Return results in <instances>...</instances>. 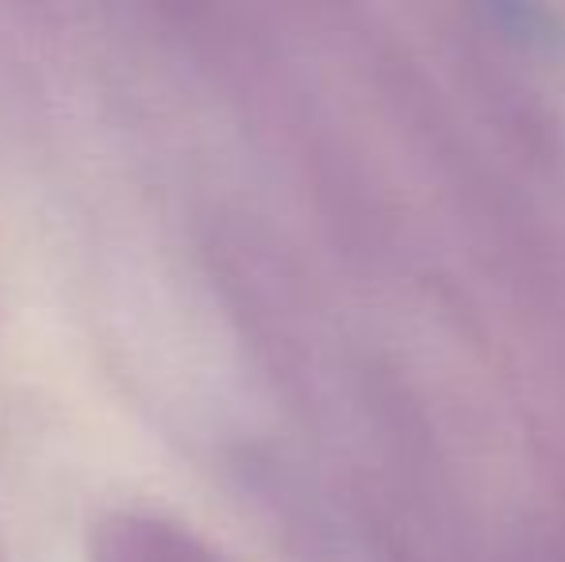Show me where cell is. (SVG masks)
Returning <instances> with one entry per match:
<instances>
[{
  "mask_svg": "<svg viewBox=\"0 0 565 562\" xmlns=\"http://www.w3.org/2000/svg\"><path fill=\"white\" fill-rule=\"evenodd\" d=\"M85 562H224L196 532L158 509L100 512L85 536Z\"/></svg>",
  "mask_w": 565,
  "mask_h": 562,
  "instance_id": "obj_1",
  "label": "cell"
}]
</instances>
